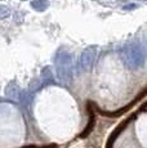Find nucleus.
Returning <instances> with one entry per match:
<instances>
[{
	"instance_id": "1",
	"label": "nucleus",
	"mask_w": 147,
	"mask_h": 148,
	"mask_svg": "<svg viewBox=\"0 0 147 148\" xmlns=\"http://www.w3.org/2000/svg\"><path fill=\"white\" fill-rule=\"evenodd\" d=\"M121 59L128 68L138 70V68H142L145 66L146 54L143 52L142 47H139L138 44H131L123 49Z\"/></svg>"
},
{
	"instance_id": "2",
	"label": "nucleus",
	"mask_w": 147,
	"mask_h": 148,
	"mask_svg": "<svg viewBox=\"0 0 147 148\" xmlns=\"http://www.w3.org/2000/svg\"><path fill=\"white\" fill-rule=\"evenodd\" d=\"M56 72L62 82H70L72 79V56L66 50H59L56 56Z\"/></svg>"
},
{
	"instance_id": "3",
	"label": "nucleus",
	"mask_w": 147,
	"mask_h": 148,
	"mask_svg": "<svg viewBox=\"0 0 147 148\" xmlns=\"http://www.w3.org/2000/svg\"><path fill=\"white\" fill-rule=\"evenodd\" d=\"M95 56H97V49L95 47H88L81 52L80 57L78 59V64H76V70L79 73H84L92 68L93 63L95 61Z\"/></svg>"
},
{
	"instance_id": "4",
	"label": "nucleus",
	"mask_w": 147,
	"mask_h": 148,
	"mask_svg": "<svg viewBox=\"0 0 147 148\" xmlns=\"http://www.w3.org/2000/svg\"><path fill=\"white\" fill-rule=\"evenodd\" d=\"M21 94H22L21 89H19L18 85H17L14 81L9 82V84H8V86L5 88V95H7L9 99H12V101H18L19 102Z\"/></svg>"
},
{
	"instance_id": "5",
	"label": "nucleus",
	"mask_w": 147,
	"mask_h": 148,
	"mask_svg": "<svg viewBox=\"0 0 147 148\" xmlns=\"http://www.w3.org/2000/svg\"><path fill=\"white\" fill-rule=\"evenodd\" d=\"M31 7H32V9L38 10V12H44L49 7V1L48 0H32Z\"/></svg>"
},
{
	"instance_id": "6",
	"label": "nucleus",
	"mask_w": 147,
	"mask_h": 148,
	"mask_svg": "<svg viewBox=\"0 0 147 148\" xmlns=\"http://www.w3.org/2000/svg\"><path fill=\"white\" fill-rule=\"evenodd\" d=\"M41 79H43V82L45 85L47 84H53V82H54L52 71H50V67H45L44 70L41 71Z\"/></svg>"
},
{
	"instance_id": "7",
	"label": "nucleus",
	"mask_w": 147,
	"mask_h": 148,
	"mask_svg": "<svg viewBox=\"0 0 147 148\" xmlns=\"http://www.w3.org/2000/svg\"><path fill=\"white\" fill-rule=\"evenodd\" d=\"M10 16V10L5 5H0V19H4Z\"/></svg>"
},
{
	"instance_id": "8",
	"label": "nucleus",
	"mask_w": 147,
	"mask_h": 148,
	"mask_svg": "<svg viewBox=\"0 0 147 148\" xmlns=\"http://www.w3.org/2000/svg\"><path fill=\"white\" fill-rule=\"evenodd\" d=\"M134 8H135V5L132 4V5H125V7H124V9H134Z\"/></svg>"
}]
</instances>
